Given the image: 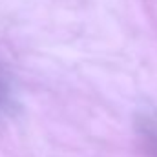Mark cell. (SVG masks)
Returning <instances> with one entry per match:
<instances>
[{"instance_id": "1", "label": "cell", "mask_w": 157, "mask_h": 157, "mask_svg": "<svg viewBox=\"0 0 157 157\" xmlns=\"http://www.w3.org/2000/svg\"><path fill=\"white\" fill-rule=\"evenodd\" d=\"M0 99H2V86H0Z\"/></svg>"}]
</instances>
